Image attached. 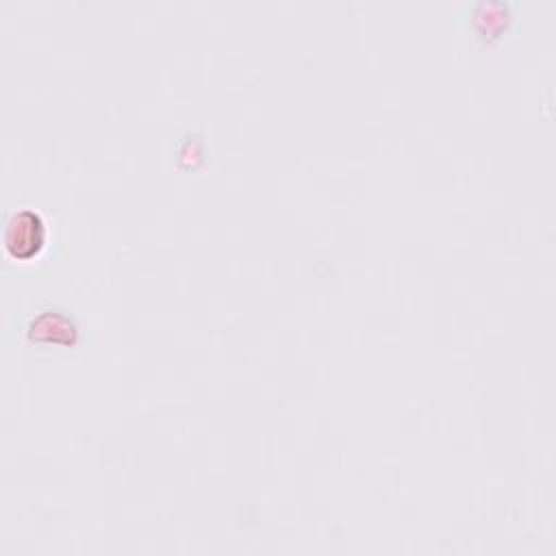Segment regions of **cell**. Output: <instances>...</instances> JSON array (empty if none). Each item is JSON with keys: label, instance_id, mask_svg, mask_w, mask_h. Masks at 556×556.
Instances as JSON below:
<instances>
[{"label": "cell", "instance_id": "6da1fadb", "mask_svg": "<svg viewBox=\"0 0 556 556\" xmlns=\"http://www.w3.org/2000/svg\"><path fill=\"white\" fill-rule=\"evenodd\" d=\"M43 243V224L37 213L33 211H20L11 217L7 232H4V245L11 256L15 258H30L39 252Z\"/></svg>", "mask_w": 556, "mask_h": 556}]
</instances>
